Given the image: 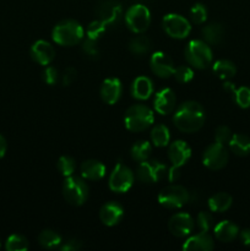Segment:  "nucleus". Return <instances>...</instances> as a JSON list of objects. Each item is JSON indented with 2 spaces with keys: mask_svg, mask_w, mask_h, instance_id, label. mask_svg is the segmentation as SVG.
I'll list each match as a JSON object with an SVG mask.
<instances>
[{
  "mask_svg": "<svg viewBox=\"0 0 250 251\" xmlns=\"http://www.w3.org/2000/svg\"><path fill=\"white\" fill-rule=\"evenodd\" d=\"M56 167H58L59 172L66 178V176H74V172L76 169V162L73 157L61 156L56 163Z\"/></svg>",
  "mask_w": 250,
  "mask_h": 251,
  "instance_id": "473e14b6",
  "label": "nucleus"
},
{
  "mask_svg": "<svg viewBox=\"0 0 250 251\" xmlns=\"http://www.w3.org/2000/svg\"><path fill=\"white\" fill-rule=\"evenodd\" d=\"M162 27L171 38L184 39L190 34L191 25L184 16L178 14H168L162 20Z\"/></svg>",
  "mask_w": 250,
  "mask_h": 251,
  "instance_id": "9b49d317",
  "label": "nucleus"
},
{
  "mask_svg": "<svg viewBox=\"0 0 250 251\" xmlns=\"http://www.w3.org/2000/svg\"><path fill=\"white\" fill-rule=\"evenodd\" d=\"M105 32V24L102 21H92L87 27V38L93 39V41H98L103 33Z\"/></svg>",
  "mask_w": 250,
  "mask_h": 251,
  "instance_id": "c9c22d12",
  "label": "nucleus"
},
{
  "mask_svg": "<svg viewBox=\"0 0 250 251\" xmlns=\"http://www.w3.org/2000/svg\"><path fill=\"white\" fill-rule=\"evenodd\" d=\"M134 179L135 176L131 169L124 164L119 163L115 166V168L110 173L108 185L113 193L124 194L130 190V188L134 184Z\"/></svg>",
  "mask_w": 250,
  "mask_h": 251,
  "instance_id": "1a4fd4ad",
  "label": "nucleus"
},
{
  "mask_svg": "<svg viewBox=\"0 0 250 251\" xmlns=\"http://www.w3.org/2000/svg\"><path fill=\"white\" fill-rule=\"evenodd\" d=\"M150 68L152 73L161 78H168L173 76L175 66L171 56L164 51H154L150 59Z\"/></svg>",
  "mask_w": 250,
  "mask_h": 251,
  "instance_id": "f8f14e48",
  "label": "nucleus"
},
{
  "mask_svg": "<svg viewBox=\"0 0 250 251\" xmlns=\"http://www.w3.org/2000/svg\"><path fill=\"white\" fill-rule=\"evenodd\" d=\"M232 131H230L229 127L225 126V125H221V126H218L215 131V141L218 142V144H228L229 140L232 139Z\"/></svg>",
  "mask_w": 250,
  "mask_h": 251,
  "instance_id": "4c0bfd02",
  "label": "nucleus"
},
{
  "mask_svg": "<svg viewBox=\"0 0 250 251\" xmlns=\"http://www.w3.org/2000/svg\"><path fill=\"white\" fill-rule=\"evenodd\" d=\"M63 196L73 206H81L88 198V185L80 176H66L63 184Z\"/></svg>",
  "mask_w": 250,
  "mask_h": 251,
  "instance_id": "39448f33",
  "label": "nucleus"
},
{
  "mask_svg": "<svg viewBox=\"0 0 250 251\" xmlns=\"http://www.w3.org/2000/svg\"><path fill=\"white\" fill-rule=\"evenodd\" d=\"M6 150H7V144H6V140L2 135H0V159L5 156L6 153Z\"/></svg>",
  "mask_w": 250,
  "mask_h": 251,
  "instance_id": "a18cd8bd",
  "label": "nucleus"
},
{
  "mask_svg": "<svg viewBox=\"0 0 250 251\" xmlns=\"http://www.w3.org/2000/svg\"><path fill=\"white\" fill-rule=\"evenodd\" d=\"M180 176V172H179V167L172 166L171 168H168V172H167V179H168L171 183H175L176 180Z\"/></svg>",
  "mask_w": 250,
  "mask_h": 251,
  "instance_id": "37998d69",
  "label": "nucleus"
},
{
  "mask_svg": "<svg viewBox=\"0 0 250 251\" xmlns=\"http://www.w3.org/2000/svg\"><path fill=\"white\" fill-rule=\"evenodd\" d=\"M168 229L174 237L185 238L194 230V221L189 213L179 212L171 217L168 222Z\"/></svg>",
  "mask_w": 250,
  "mask_h": 251,
  "instance_id": "ddd939ff",
  "label": "nucleus"
},
{
  "mask_svg": "<svg viewBox=\"0 0 250 251\" xmlns=\"http://www.w3.org/2000/svg\"><path fill=\"white\" fill-rule=\"evenodd\" d=\"M213 73L221 80H230L237 74V66L233 61L228 60V59H220L213 64Z\"/></svg>",
  "mask_w": 250,
  "mask_h": 251,
  "instance_id": "a878e982",
  "label": "nucleus"
},
{
  "mask_svg": "<svg viewBox=\"0 0 250 251\" xmlns=\"http://www.w3.org/2000/svg\"><path fill=\"white\" fill-rule=\"evenodd\" d=\"M82 244H81L80 240H76V239H70L65 243L64 245H61L60 249L63 251H77L81 249Z\"/></svg>",
  "mask_w": 250,
  "mask_h": 251,
  "instance_id": "79ce46f5",
  "label": "nucleus"
},
{
  "mask_svg": "<svg viewBox=\"0 0 250 251\" xmlns=\"http://www.w3.org/2000/svg\"><path fill=\"white\" fill-rule=\"evenodd\" d=\"M151 48V42L146 36H136L130 41L129 49L135 55H145Z\"/></svg>",
  "mask_w": 250,
  "mask_h": 251,
  "instance_id": "c756f323",
  "label": "nucleus"
},
{
  "mask_svg": "<svg viewBox=\"0 0 250 251\" xmlns=\"http://www.w3.org/2000/svg\"><path fill=\"white\" fill-rule=\"evenodd\" d=\"M85 36V29L75 20H63L54 26L51 38L61 47H73L80 43Z\"/></svg>",
  "mask_w": 250,
  "mask_h": 251,
  "instance_id": "f03ea898",
  "label": "nucleus"
},
{
  "mask_svg": "<svg viewBox=\"0 0 250 251\" xmlns=\"http://www.w3.org/2000/svg\"><path fill=\"white\" fill-rule=\"evenodd\" d=\"M233 96H234V100L238 104V107L243 108V109L250 108V87L242 86V87L235 90Z\"/></svg>",
  "mask_w": 250,
  "mask_h": 251,
  "instance_id": "72a5a7b5",
  "label": "nucleus"
},
{
  "mask_svg": "<svg viewBox=\"0 0 250 251\" xmlns=\"http://www.w3.org/2000/svg\"><path fill=\"white\" fill-rule=\"evenodd\" d=\"M122 93L123 86L119 78H105L102 82V85H100V98H102L103 102L107 103V104H115V103L120 100V97H122Z\"/></svg>",
  "mask_w": 250,
  "mask_h": 251,
  "instance_id": "dca6fc26",
  "label": "nucleus"
},
{
  "mask_svg": "<svg viewBox=\"0 0 250 251\" xmlns=\"http://www.w3.org/2000/svg\"><path fill=\"white\" fill-rule=\"evenodd\" d=\"M42 78H43L47 85L54 86L59 80V71L54 66L47 65V68L43 71V75H42Z\"/></svg>",
  "mask_w": 250,
  "mask_h": 251,
  "instance_id": "58836bf2",
  "label": "nucleus"
},
{
  "mask_svg": "<svg viewBox=\"0 0 250 251\" xmlns=\"http://www.w3.org/2000/svg\"><path fill=\"white\" fill-rule=\"evenodd\" d=\"M125 22L131 32L137 34L144 33L151 24V12L145 5L135 4L127 9L125 14Z\"/></svg>",
  "mask_w": 250,
  "mask_h": 251,
  "instance_id": "6e6552de",
  "label": "nucleus"
},
{
  "mask_svg": "<svg viewBox=\"0 0 250 251\" xmlns=\"http://www.w3.org/2000/svg\"><path fill=\"white\" fill-rule=\"evenodd\" d=\"M173 76L178 82L188 83L193 80L194 71L191 70V68H189V66L181 65V66H178V68H175Z\"/></svg>",
  "mask_w": 250,
  "mask_h": 251,
  "instance_id": "e433bc0d",
  "label": "nucleus"
},
{
  "mask_svg": "<svg viewBox=\"0 0 250 251\" xmlns=\"http://www.w3.org/2000/svg\"><path fill=\"white\" fill-rule=\"evenodd\" d=\"M189 16H190V20L193 24L195 25H202L203 22L207 19V10H206V6L203 4H198L193 5L189 11Z\"/></svg>",
  "mask_w": 250,
  "mask_h": 251,
  "instance_id": "2f4dec72",
  "label": "nucleus"
},
{
  "mask_svg": "<svg viewBox=\"0 0 250 251\" xmlns=\"http://www.w3.org/2000/svg\"><path fill=\"white\" fill-rule=\"evenodd\" d=\"M223 88H225V91H227V92H229V93H234L235 90H237L234 86V83L229 82V80H227L225 83H223Z\"/></svg>",
  "mask_w": 250,
  "mask_h": 251,
  "instance_id": "49530a36",
  "label": "nucleus"
},
{
  "mask_svg": "<svg viewBox=\"0 0 250 251\" xmlns=\"http://www.w3.org/2000/svg\"><path fill=\"white\" fill-rule=\"evenodd\" d=\"M80 172L81 176L86 180L98 181L104 178L107 168L102 162L97 161V159H87L81 164Z\"/></svg>",
  "mask_w": 250,
  "mask_h": 251,
  "instance_id": "6ab92c4d",
  "label": "nucleus"
},
{
  "mask_svg": "<svg viewBox=\"0 0 250 251\" xmlns=\"http://www.w3.org/2000/svg\"><path fill=\"white\" fill-rule=\"evenodd\" d=\"M151 141L156 147H166L171 140V132L164 124L154 125L151 130Z\"/></svg>",
  "mask_w": 250,
  "mask_h": 251,
  "instance_id": "c85d7f7f",
  "label": "nucleus"
},
{
  "mask_svg": "<svg viewBox=\"0 0 250 251\" xmlns=\"http://www.w3.org/2000/svg\"><path fill=\"white\" fill-rule=\"evenodd\" d=\"M153 82L147 76H139L131 83V96L137 100H146L153 93Z\"/></svg>",
  "mask_w": 250,
  "mask_h": 251,
  "instance_id": "412c9836",
  "label": "nucleus"
},
{
  "mask_svg": "<svg viewBox=\"0 0 250 251\" xmlns=\"http://www.w3.org/2000/svg\"><path fill=\"white\" fill-rule=\"evenodd\" d=\"M5 249L7 251H25L28 249V240L24 235L12 234L6 239Z\"/></svg>",
  "mask_w": 250,
  "mask_h": 251,
  "instance_id": "7c9ffc66",
  "label": "nucleus"
},
{
  "mask_svg": "<svg viewBox=\"0 0 250 251\" xmlns=\"http://www.w3.org/2000/svg\"><path fill=\"white\" fill-rule=\"evenodd\" d=\"M0 247H1V243H0Z\"/></svg>",
  "mask_w": 250,
  "mask_h": 251,
  "instance_id": "de8ad7c7",
  "label": "nucleus"
},
{
  "mask_svg": "<svg viewBox=\"0 0 250 251\" xmlns=\"http://www.w3.org/2000/svg\"><path fill=\"white\" fill-rule=\"evenodd\" d=\"M168 167L157 159L140 162L136 168L137 180L145 184H153L167 178Z\"/></svg>",
  "mask_w": 250,
  "mask_h": 251,
  "instance_id": "0eeeda50",
  "label": "nucleus"
},
{
  "mask_svg": "<svg viewBox=\"0 0 250 251\" xmlns=\"http://www.w3.org/2000/svg\"><path fill=\"white\" fill-rule=\"evenodd\" d=\"M239 238L245 247H250V229H243L239 232Z\"/></svg>",
  "mask_w": 250,
  "mask_h": 251,
  "instance_id": "c03bdc74",
  "label": "nucleus"
},
{
  "mask_svg": "<svg viewBox=\"0 0 250 251\" xmlns=\"http://www.w3.org/2000/svg\"><path fill=\"white\" fill-rule=\"evenodd\" d=\"M202 37L203 41L207 44H220L223 41V37H225V28L221 24L218 22H212V24L206 25L202 28Z\"/></svg>",
  "mask_w": 250,
  "mask_h": 251,
  "instance_id": "393cba45",
  "label": "nucleus"
},
{
  "mask_svg": "<svg viewBox=\"0 0 250 251\" xmlns=\"http://www.w3.org/2000/svg\"><path fill=\"white\" fill-rule=\"evenodd\" d=\"M213 248L215 243L212 237L208 233L203 232L193 235L183 244V250L185 251H210Z\"/></svg>",
  "mask_w": 250,
  "mask_h": 251,
  "instance_id": "aec40b11",
  "label": "nucleus"
},
{
  "mask_svg": "<svg viewBox=\"0 0 250 251\" xmlns=\"http://www.w3.org/2000/svg\"><path fill=\"white\" fill-rule=\"evenodd\" d=\"M212 50L205 41L195 39L189 42L185 48V59L193 68L203 70L212 63Z\"/></svg>",
  "mask_w": 250,
  "mask_h": 251,
  "instance_id": "20e7f679",
  "label": "nucleus"
},
{
  "mask_svg": "<svg viewBox=\"0 0 250 251\" xmlns=\"http://www.w3.org/2000/svg\"><path fill=\"white\" fill-rule=\"evenodd\" d=\"M76 76H77V71H76L75 68H73V66L66 68L63 74V77H61L63 86H70L76 80Z\"/></svg>",
  "mask_w": 250,
  "mask_h": 251,
  "instance_id": "a19ab883",
  "label": "nucleus"
},
{
  "mask_svg": "<svg viewBox=\"0 0 250 251\" xmlns=\"http://www.w3.org/2000/svg\"><path fill=\"white\" fill-rule=\"evenodd\" d=\"M38 244L43 249L54 250L61 245V237L51 229H44L38 235Z\"/></svg>",
  "mask_w": 250,
  "mask_h": 251,
  "instance_id": "bb28decb",
  "label": "nucleus"
},
{
  "mask_svg": "<svg viewBox=\"0 0 250 251\" xmlns=\"http://www.w3.org/2000/svg\"><path fill=\"white\" fill-rule=\"evenodd\" d=\"M190 201V193L184 186L172 184L162 189L158 194V202L169 210L183 207Z\"/></svg>",
  "mask_w": 250,
  "mask_h": 251,
  "instance_id": "423d86ee",
  "label": "nucleus"
},
{
  "mask_svg": "<svg viewBox=\"0 0 250 251\" xmlns=\"http://www.w3.org/2000/svg\"><path fill=\"white\" fill-rule=\"evenodd\" d=\"M29 54H31V58L33 59V61H36L39 65L47 66L55 58V49L49 42L39 39L32 44Z\"/></svg>",
  "mask_w": 250,
  "mask_h": 251,
  "instance_id": "4468645a",
  "label": "nucleus"
},
{
  "mask_svg": "<svg viewBox=\"0 0 250 251\" xmlns=\"http://www.w3.org/2000/svg\"><path fill=\"white\" fill-rule=\"evenodd\" d=\"M123 216H124V208L115 201H109V202L104 203L100 210V222L108 227L118 225L122 221Z\"/></svg>",
  "mask_w": 250,
  "mask_h": 251,
  "instance_id": "a211bd4d",
  "label": "nucleus"
},
{
  "mask_svg": "<svg viewBox=\"0 0 250 251\" xmlns=\"http://www.w3.org/2000/svg\"><path fill=\"white\" fill-rule=\"evenodd\" d=\"M213 216L211 215L210 212H206V211H202L198 215V218H196V223H198V227L200 229V232L208 233L213 228Z\"/></svg>",
  "mask_w": 250,
  "mask_h": 251,
  "instance_id": "f704fd0d",
  "label": "nucleus"
},
{
  "mask_svg": "<svg viewBox=\"0 0 250 251\" xmlns=\"http://www.w3.org/2000/svg\"><path fill=\"white\" fill-rule=\"evenodd\" d=\"M230 151L239 157H247L250 154V137L244 134H234L228 142Z\"/></svg>",
  "mask_w": 250,
  "mask_h": 251,
  "instance_id": "5701e85b",
  "label": "nucleus"
},
{
  "mask_svg": "<svg viewBox=\"0 0 250 251\" xmlns=\"http://www.w3.org/2000/svg\"><path fill=\"white\" fill-rule=\"evenodd\" d=\"M82 50L85 51V54H87V56H90V58L96 59L100 55L97 41H93V39L86 38V41L82 43Z\"/></svg>",
  "mask_w": 250,
  "mask_h": 251,
  "instance_id": "ea45409f",
  "label": "nucleus"
},
{
  "mask_svg": "<svg viewBox=\"0 0 250 251\" xmlns=\"http://www.w3.org/2000/svg\"><path fill=\"white\" fill-rule=\"evenodd\" d=\"M173 123L179 131L193 134L205 124V110L199 102L186 100L174 112Z\"/></svg>",
  "mask_w": 250,
  "mask_h": 251,
  "instance_id": "f257e3e1",
  "label": "nucleus"
},
{
  "mask_svg": "<svg viewBox=\"0 0 250 251\" xmlns=\"http://www.w3.org/2000/svg\"><path fill=\"white\" fill-rule=\"evenodd\" d=\"M154 122L152 109L145 104H134L127 108L124 115V124L132 132H141L149 129Z\"/></svg>",
  "mask_w": 250,
  "mask_h": 251,
  "instance_id": "7ed1b4c3",
  "label": "nucleus"
},
{
  "mask_svg": "<svg viewBox=\"0 0 250 251\" xmlns=\"http://www.w3.org/2000/svg\"><path fill=\"white\" fill-rule=\"evenodd\" d=\"M152 152V146L149 141H145V140H140V141H136L131 146V150H130V156L134 161L136 162H144L146 159L150 158Z\"/></svg>",
  "mask_w": 250,
  "mask_h": 251,
  "instance_id": "cd10ccee",
  "label": "nucleus"
},
{
  "mask_svg": "<svg viewBox=\"0 0 250 251\" xmlns=\"http://www.w3.org/2000/svg\"><path fill=\"white\" fill-rule=\"evenodd\" d=\"M191 150L189 145L183 140H176L172 142L168 147V158L172 166L183 167L190 159Z\"/></svg>",
  "mask_w": 250,
  "mask_h": 251,
  "instance_id": "f3484780",
  "label": "nucleus"
},
{
  "mask_svg": "<svg viewBox=\"0 0 250 251\" xmlns=\"http://www.w3.org/2000/svg\"><path fill=\"white\" fill-rule=\"evenodd\" d=\"M228 161H229V153L225 145L215 141V144H211L203 151L202 163L211 171H220L225 168Z\"/></svg>",
  "mask_w": 250,
  "mask_h": 251,
  "instance_id": "9d476101",
  "label": "nucleus"
},
{
  "mask_svg": "<svg viewBox=\"0 0 250 251\" xmlns=\"http://www.w3.org/2000/svg\"><path fill=\"white\" fill-rule=\"evenodd\" d=\"M176 105L175 93L171 88H163L154 95L153 107L158 114L167 115L171 114Z\"/></svg>",
  "mask_w": 250,
  "mask_h": 251,
  "instance_id": "2eb2a0df",
  "label": "nucleus"
},
{
  "mask_svg": "<svg viewBox=\"0 0 250 251\" xmlns=\"http://www.w3.org/2000/svg\"><path fill=\"white\" fill-rule=\"evenodd\" d=\"M216 239L222 243H230L239 235V228L230 221H222L213 227Z\"/></svg>",
  "mask_w": 250,
  "mask_h": 251,
  "instance_id": "4be33fe9",
  "label": "nucleus"
},
{
  "mask_svg": "<svg viewBox=\"0 0 250 251\" xmlns=\"http://www.w3.org/2000/svg\"><path fill=\"white\" fill-rule=\"evenodd\" d=\"M207 203L211 212L222 213L229 210L233 203V198L227 193H217L208 199Z\"/></svg>",
  "mask_w": 250,
  "mask_h": 251,
  "instance_id": "b1692460",
  "label": "nucleus"
}]
</instances>
